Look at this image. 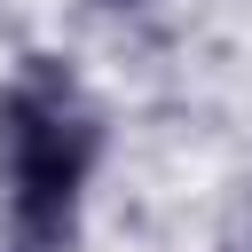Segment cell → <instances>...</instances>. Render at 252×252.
Instances as JSON below:
<instances>
[{"instance_id":"obj_1","label":"cell","mask_w":252,"mask_h":252,"mask_svg":"<svg viewBox=\"0 0 252 252\" xmlns=\"http://www.w3.org/2000/svg\"><path fill=\"white\" fill-rule=\"evenodd\" d=\"M102 165H110L102 94L63 47H24L0 71V244L79 252Z\"/></svg>"},{"instance_id":"obj_2","label":"cell","mask_w":252,"mask_h":252,"mask_svg":"<svg viewBox=\"0 0 252 252\" xmlns=\"http://www.w3.org/2000/svg\"><path fill=\"white\" fill-rule=\"evenodd\" d=\"M236 244L252 252V173H244V189H236Z\"/></svg>"},{"instance_id":"obj_3","label":"cell","mask_w":252,"mask_h":252,"mask_svg":"<svg viewBox=\"0 0 252 252\" xmlns=\"http://www.w3.org/2000/svg\"><path fill=\"white\" fill-rule=\"evenodd\" d=\"M213 252H244V244H213Z\"/></svg>"},{"instance_id":"obj_4","label":"cell","mask_w":252,"mask_h":252,"mask_svg":"<svg viewBox=\"0 0 252 252\" xmlns=\"http://www.w3.org/2000/svg\"><path fill=\"white\" fill-rule=\"evenodd\" d=\"M0 252H8V244H0Z\"/></svg>"}]
</instances>
